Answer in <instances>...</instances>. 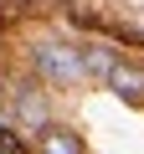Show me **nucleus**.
<instances>
[{
    "label": "nucleus",
    "mask_w": 144,
    "mask_h": 154,
    "mask_svg": "<svg viewBox=\"0 0 144 154\" xmlns=\"http://www.w3.org/2000/svg\"><path fill=\"white\" fill-rule=\"evenodd\" d=\"M36 72L46 77V82H62V88H72V82L88 77L83 51H67V46H41V51H36Z\"/></svg>",
    "instance_id": "obj_1"
},
{
    "label": "nucleus",
    "mask_w": 144,
    "mask_h": 154,
    "mask_svg": "<svg viewBox=\"0 0 144 154\" xmlns=\"http://www.w3.org/2000/svg\"><path fill=\"white\" fill-rule=\"evenodd\" d=\"M108 88H113L118 98L139 103V98H144V72H139V67H129V62H118V67H113V77H108Z\"/></svg>",
    "instance_id": "obj_2"
},
{
    "label": "nucleus",
    "mask_w": 144,
    "mask_h": 154,
    "mask_svg": "<svg viewBox=\"0 0 144 154\" xmlns=\"http://www.w3.org/2000/svg\"><path fill=\"white\" fill-rule=\"evenodd\" d=\"M36 154H83V139L72 128H46L36 139Z\"/></svg>",
    "instance_id": "obj_3"
},
{
    "label": "nucleus",
    "mask_w": 144,
    "mask_h": 154,
    "mask_svg": "<svg viewBox=\"0 0 144 154\" xmlns=\"http://www.w3.org/2000/svg\"><path fill=\"white\" fill-rule=\"evenodd\" d=\"M83 67H88V72H98L103 82H108V77H113V67H118V57H113L108 46H88V51H83Z\"/></svg>",
    "instance_id": "obj_4"
},
{
    "label": "nucleus",
    "mask_w": 144,
    "mask_h": 154,
    "mask_svg": "<svg viewBox=\"0 0 144 154\" xmlns=\"http://www.w3.org/2000/svg\"><path fill=\"white\" fill-rule=\"evenodd\" d=\"M0 154H26V149H21V139H16L11 128H0Z\"/></svg>",
    "instance_id": "obj_5"
},
{
    "label": "nucleus",
    "mask_w": 144,
    "mask_h": 154,
    "mask_svg": "<svg viewBox=\"0 0 144 154\" xmlns=\"http://www.w3.org/2000/svg\"><path fill=\"white\" fill-rule=\"evenodd\" d=\"M21 118H41V98H21Z\"/></svg>",
    "instance_id": "obj_6"
},
{
    "label": "nucleus",
    "mask_w": 144,
    "mask_h": 154,
    "mask_svg": "<svg viewBox=\"0 0 144 154\" xmlns=\"http://www.w3.org/2000/svg\"><path fill=\"white\" fill-rule=\"evenodd\" d=\"M139 41H144V31H139Z\"/></svg>",
    "instance_id": "obj_7"
}]
</instances>
